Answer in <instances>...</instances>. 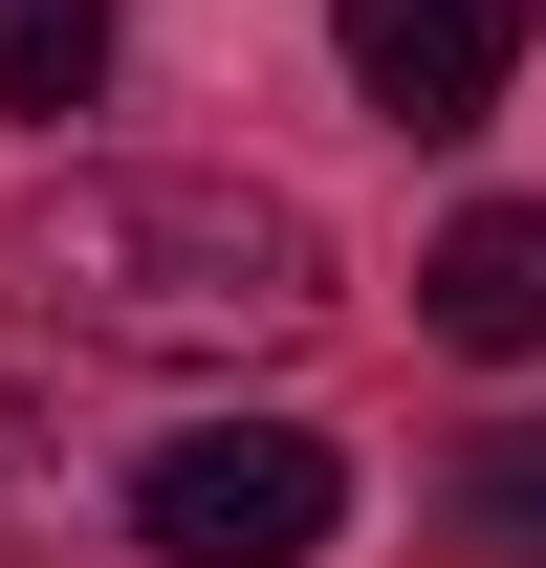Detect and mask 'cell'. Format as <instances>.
<instances>
[{"label":"cell","instance_id":"1","mask_svg":"<svg viewBox=\"0 0 546 568\" xmlns=\"http://www.w3.org/2000/svg\"><path fill=\"white\" fill-rule=\"evenodd\" d=\"M0 306L88 372H263L328 328V219L263 175H175V153H88L0 219Z\"/></svg>","mask_w":546,"mask_h":568},{"label":"cell","instance_id":"2","mask_svg":"<svg viewBox=\"0 0 546 568\" xmlns=\"http://www.w3.org/2000/svg\"><path fill=\"white\" fill-rule=\"evenodd\" d=\"M328 525H350V459L306 416H175L132 459V547L153 568H306Z\"/></svg>","mask_w":546,"mask_h":568},{"label":"cell","instance_id":"3","mask_svg":"<svg viewBox=\"0 0 546 568\" xmlns=\"http://www.w3.org/2000/svg\"><path fill=\"white\" fill-rule=\"evenodd\" d=\"M350 88L394 132H481L525 88V0H350Z\"/></svg>","mask_w":546,"mask_h":568},{"label":"cell","instance_id":"4","mask_svg":"<svg viewBox=\"0 0 546 568\" xmlns=\"http://www.w3.org/2000/svg\"><path fill=\"white\" fill-rule=\"evenodd\" d=\"M415 328H437V351H481V372H525V351H546V197L437 219V263H415Z\"/></svg>","mask_w":546,"mask_h":568},{"label":"cell","instance_id":"5","mask_svg":"<svg viewBox=\"0 0 546 568\" xmlns=\"http://www.w3.org/2000/svg\"><path fill=\"white\" fill-rule=\"evenodd\" d=\"M437 547H459V568H546V416L459 437V481H437Z\"/></svg>","mask_w":546,"mask_h":568},{"label":"cell","instance_id":"6","mask_svg":"<svg viewBox=\"0 0 546 568\" xmlns=\"http://www.w3.org/2000/svg\"><path fill=\"white\" fill-rule=\"evenodd\" d=\"M110 88V0H0V110H88Z\"/></svg>","mask_w":546,"mask_h":568}]
</instances>
